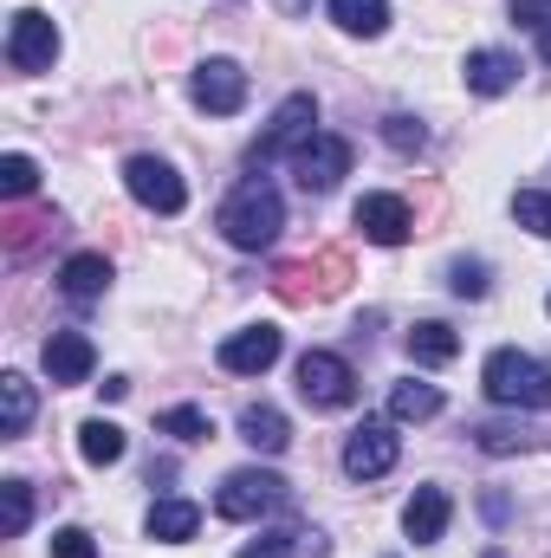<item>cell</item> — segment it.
<instances>
[{
  "label": "cell",
  "instance_id": "cell-6",
  "mask_svg": "<svg viewBox=\"0 0 551 558\" xmlns=\"http://www.w3.org/2000/svg\"><path fill=\"white\" fill-rule=\"evenodd\" d=\"M396 454H403V435L377 416L357 422V428L344 435V474H351V481H383V474L396 468Z\"/></svg>",
  "mask_w": 551,
  "mask_h": 558
},
{
  "label": "cell",
  "instance_id": "cell-23",
  "mask_svg": "<svg viewBox=\"0 0 551 558\" xmlns=\"http://www.w3.org/2000/svg\"><path fill=\"white\" fill-rule=\"evenodd\" d=\"M467 435H474V448H487V454H526V448H539V435H532L526 422H474Z\"/></svg>",
  "mask_w": 551,
  "mask_h": 558
},
{
  "label": "cell",
  "instance_id": "cell-35",
  "mask_svg": "<svg viewBox=\"0 0 551 558\" xmlns=\"http://www.w3.org/2000/svg\"><path fill=\"white\" fill-rule=\"evenodd\" d=\"M305 7H311V0H279V13H305Z\"/></svg>",
  "mask_w": 551,
  "mask_h": 558
},
{
  "label": "cell",
  "instance_id": "cell-29",
  "mask_svg": "<svg viewBox=\"0 0 551 558\" xmlns=\"http://www.w3.org/2000/svg\"><path fill=\"white\" fill-rule=\"evenodd\" d=\"M285 553H305V533H292V526H273V533H260L254 546H241V558H285Z\"/></svg>",
  "mask_w": 551,
  "mask_h": 558
},
{
  "label": "cell",
  "instance_id": "cell-21",
  "mask_svg": "<svg viewBox=\"0 0 551 558\" xmlns=\"http://www.w3.org/2000/svg\"><path fill=\"white\" fill-rule=\"evenodd\" d=\"M59 286H65L72 299H98V292L111 286V260H105V254H72V260L59 267Z\"/></svg>",
  "mask_w": 551,
  "mask_h": 558
},
{
  "label": "cell",
  "instance_id": "cell-17",
  "mask_svg": "<svg viewBox=\"0 0 551 558\" xmlns=\"http://www.w3.org/2000/svg\"><path fill=\"white\" fill-rule=\"evenodd\" d=\"M241 441H247V448H260V454H285L292 422L279 416L273 403H247V410H241Z\"/></svg>",
  "mask_w": 551,
  "mask_h": 558
},
{
  "label": "cell",
  "instance_id": "cell-11",
  "mask_svg": "<svg viewBox=\"0 0 551 558\" xmlns=\"http://www.w3.org/2000/svg\"><path fill=\"white\" fill-rule=\"evenodd\" d=\"M279 351H285V338H279L273 325H247V331H234L221 344V371L228 377H267L279 364Z\"/></svg>",
  "mask_w": 551,
  "mask_h": 558
},
{
  "label": "cell",
  "instance_id": "cell-15",
  "mask_svg": "<svg viewBox=\"0 0 551 558\" xmlns=\"http://www.w3.org/2000/svg\"><path fill=\"white\" fill-rule=\"evenodd\" d=\"M448 520H454V500L441 487H415V500L403 507V533H409L415 546H434L448 533Z\"/></svg>",
  "mask_w": 551,
  "mask_h": 558
},
{
  "label": "cell",
  "instance_id": "cell-25",
  "mask_svg": "<svg viewBox=\"0 0 551 558\" xmlns=\"http://www.w3.org/2000/svg\"><path fill=\"white\" fill-rule=\"evenodd\" d=\"M33 189H39V162L20 156V149H7V156H0V195H7V202H26Z\"/></svg>",
  "mask_w": 551,
  "mask_h": 558
},
{
  "label": "cell",
  "instance_id": "cell-2",
  "mask_svg": "<svg viewBox=\"0 0 551 558\" xmlns=\"http://www.w3.org/2000/svg\"><path fill=\"white\" fill-rule=\"evenodd\" d=\"M480 390H487L500 410H551V371L539 357L513 351V344L480 364Z\"/></svg>",
  "mask_w": 551,
  "mask_h": 558
},
{
  "label": "cell",
  "instance_id": "cell-32",
  "mask_svg": "<svg viewBox=\"0 0 551 558\" xmlns=\"http://www.w3.org/2000/svg\"><path fill=\"white\" fill-rule=\"evenodd\" d=\"M448 286H454L461 299H480V292H487V267H480V260H461V267L448 274Z\"/></svg>",
  "mask_w": 551,
  "mask_h": 558
},
{
  "label": "cell",
  "instance_id": "cell-22",
  "mask_svg": "<svg viewBox=\"0 0 551 558\" xmlns=\"http://www.w3.org/2000/svg\"><path fill=\"white\" fill-rule=\"evenodd\" d=\"M33 428V384L20 371L0 377V435H26Z\"/></svg>",
  "mask_w": 551,
  "mask_h": 558
},
{
  "label": "cell",
  "instance_id": "cell-34",
  "mask_svg": "<svg viewBox=\"0 0 551 558\" xmlns=\"http://www.w3.org/2000/svg\"><path fill=\"white\" fill-rule=\"evenodd\" d=\"M539 59L551 65V26H539Z\"/></svg>",
  "mask_w": 551,
  "mask_h": 558
},
{
  "label": "cell",
  "instance_id": "cell-20",
  "mask_svg": "<svg viewBox=\"0 0 551 558\" xmlns=\"http://www.w3.org/2000/svg\"><path fill=\"white\" fill-rule=\"evenodd\" d=\"M124 448H131V441H124V428H118V422L91 416L85 428H78V454H85L91 468H111V461H124Z\"/></svg>",
  "mask_w": 551,
  "mask_h": 558
},
{
  "label": "cell",
  "instance_id": "cell-5",
  "mask_svg": "<svg viewBox=\"0 0 551 558\" xmlns=\"http://www.w3.org/2000/svg\"><path fill=\"white\" fill-rule=\"evenodd\" d=\"M298 397L311 410H351L357 403V371L338 351H305L298 357Z\"/></svg>",
  "mask_w": 551,
  "mask_h": 558
},
{
  "label": "cell",
  "instance_id": "cell-1",
  "mask_svg": "<svg viewBox=\"0 0 551 558\" xmlns=\"http://www.w3.org/2000/svg\"><path fill=\"white\" fill-rule=\"evenodd\" d=\"M215 228H221L228 247H241V254H267V247L279 241V228H285V202H279V189L267 182V175H247V182L221 202Z\"/></svg>",
  "mask_w": 551,
  "mask_h": 558
},
{
  "label": "cell",
  "instance_id": "cell-14",
  "mask_svg": "<svg viewBox=\"0 0 551 558\" xmlns=\"http://www.w3.org/2000/svg\"><path fill=\"white\" fill-rule=\"evenodd\" d=\"M461 78H467V92L500 98V92H513V85H519V59H513V52H500V46H480V52H467Z\"/></svg>",
  "mask_w": 551,
  "mask_h": 558
},
{
  "label": "cell",
  "instance_id": "cell-3",
  "mask_svg": "<svg viewBox=\"0 0 551 558\" xmlns=\"http://www.w3.org/2000/svg\"><path fill=\"white\" fill-rule=\"evenodd\" d=\"M292 500V487L279 481L273 468H234L228 481H221V494H215V513L221 520H267Z\"/></svg>",
  "mask_w": 551,
  "mask_h": 558
},
{
  "label": "cell",
  "instance_id": "cell-8",
  "mask_svg": "<svg viewBox=\"0 0 551 558\" xmlns=\"http://www.w3.org/2000/svg\"><path fill=\"white\" fill-rule=\"evenodd\" d=\"M124 189H131V202H143L149 215H182L188 208V189H182V175L162 156H131L124 162Z\"/></svg>",
  "mask_w": 551,
  "mask_h": 558
},
{
  "label": "cell",
  "instance_id": "cell-24",
  "mask_svg": "<svg viewBox=\"0 0 551 558\" xmlns=\"http://www.w3.org/2000/svg\"><path fill=\"white\" fill-rule=\"evenodd\" d=\"M331 20L357 39H377L390 26V0H331Z\"/></svg>",
  "mask_w": 551,
  "mask_h": 558
},
{
  "label": "cell",
  "instance_id": "cell-9",
  "mask_svg": "<svg viewBox=\"0 0 551 558\" xmlns=\"http://www.w3.org/2000/svg\"><path fill=\"white\" fill-rule=\"evenodd\" d=\"M351 156H357V149L344 137H325V131H318V137L292 156V175H298L305 195H325V189H338V182L351 175Z\"/></svg>",
  "mask_w": 551,
  "mask_h": 558
},
{
  "label": "cell",
  "instance_id": "cell-16",
  "mask_svg": "<svg viewBox=\"0 0 551 558\" xmlns=\"http://www.w3.org/2000/svg\"><path fill=\"white\" fill-rule=\"evenodd\" d=\"M143 526H149V539H162V546H188V539L201 533V507H195V500H156Z\"/></svg>",
  "mask_w": 551,
  "mask_h": 558
},
{
  "label": "cell",
  "instance_id": "cell-33",
  "mask_svg": "<svg viewBox=\"0 0 551 558\" xmlns=\"http://www.w3.org/2000/svg\"><path fill=\"white\" fill-rule=\"evenodd\" d=\"M513 20L519 26H551V0H513Z\"/></svg>",
  "mask_w": 551,
  "mask_h": 558
},
{
  "label": "cell",
  "instance_id": "cell-30",
  "mask_svg": "<svg viewBox=\"0 0 551 558\" xmlns=\"http://www.w3.org/2000/svg\"><path fill=\"white\" fill-rule=\"evenodd\" d=\"M383 143H390V149H403V156H415V149L428 143V131H421L415 118H383Z\"/></svg>",
  "mask_w": 551,
  "mask_h": 558
},
{
  "label": "cell",
  "instance_id": "cell-36",
  "mask_svg": "<svg viewBox=\"0 0 551 558\" xmlns=\"http://www.w3.org/2000/svg\"><path fill=\"white\" fill-rule=\"evenodd\" d=\"M546 312H551V299H546Z\"/></svg>",
  "mask_w": 551,
  "mask_h": 558
},
{
  "label": "cell",
  "instance_id": "cell-31",
  "mask_svg": "<svg viewBox=\"0 0 551 558\" xmlns=\"http://www.w3.org/2000/svg\"><path fill=\"white\" fill-rule=\"evenodd\" d=\"M52 558H98V546H91L85 526H59L52 533Z\"/></svg>",
  "mask_w": 551,
  "mask_h": 558
},
{
  "label": "cell",
  "instance_id": "cell-12",
  "mask_svg": "<svg viewBox=\"0 0 551 558\" xmlns=\"http://www.w3.org/2000/svg\"><path fill=\"white\" fill-rule=\"evenodd\" d=\"M357 228H364V241H377V247H403L415 228L409 202L403 195H364L357 202Z\"/></svg>",
  "mask_w": 551,
  "mask_h": 558
},
{
  "label": "cell",
  "instance_id": "cell-28",
  "mask_svg": "<svg viewBox=\"0 0 551 558\" xmlns=\"http://www.w3.org/2000/svg\"><path fill=\"white\" fill-rule=\"evenodd\" d=\"M513 215H519V228H532V234H546V241H551V195H546V189L513 195Z\"/></svg>",
  "mask_w": 551,
  "mask_h": 558
},
{
  "label": "cell",
  "instance_id": "cell-13",
  "mask_svg": "<svg viewBox=\"0 0 551 558\" xmlns=\"http://www.w3.org/2000/svg\"><path fill=\"white\" fill-rule=\"evenodd\" d=\"M39 364H46V377H52V384H85V377L98 371V351H91V338H85V331H52V338H46V351H39Z\"/></svg>",
  "mask_w": 551,
  "mask_h": 558
},
{
  "label": "cell",
  "instance_id": "cell-26",
  "mask_svg": "<svg viewBox=\"0 0 551 558\" xmlns=\"http://www.w3.org/2000/svg\"><path fill=\"white\" fill-rule=\"evenodd\" d=\"M156 428H162V435H175V441H208V435H215L208 410H195V403H182V410H162V416H156Z\"/></svg>",
  "mask_w": 551,
  "mask_h": 558
},
{
  "label": "cell",
  "instance_id": "cell-19",
  "mask_svg": "<svg viewBox=\"0 0 551 558\" xmlns=\"http://www.w3.org/2000/svg\"><path fill=\"white\" fill-rule=\"evenodd\" d=\"M428 416H441V390L421 384V377H403L390 390V422H428Z\"/></svg>",
  "mask_w": 551,
  "mask_h": 558
},
{
  "label": "cell",
  "instance_id": "cell-27",
  "mask_svg": "<svg viewBox=\"0 0 551 558\" xmlns=\"http://www.w3.org/2000/svg\"><path fill=\"white\" fill-rule=\"evenodd\" d=\"M0 500H7V539H20L26 520H33V487L26 481H0Z\"/></svg>",
  "mask_w": 551,
  "mask_h": 558
},
{
  "label": "cell",
  "instance_id": "cell-4",
  "mask_svg": "<svg viewBox=\"0 0 551 558\" xmlns=\"http://www.w3.org/2000/svg\"><path fill=\"white\" fill-rule=\"evenodd\" d=\"M311 124H318V98H311V92H292V98L273 111V124L260 131V143L247 149V162H254V169H267V162H279V156H298L305 143L318 137Z\"/></svg>",
  "mask_w": 551,
  "mask_h": 558
},
{
  "label": "cell",
  "instance_id": "cell-7",
  "mask_svg": "<svg viewBox=\"0 0 551 558\" xmlns=\"http://www.w3.org/2000/svg\"><path fill=\"white\" fill-rule=\"evenodd\" d=\"M52 59H59V26L39 7H20L7 26V65L13 72H52Z\"/></svg>",
  "mask_w": 551,
  "mask_h": 558
},
{
  "label": "cell",
  "instance_id": "cell-18",
  "mask_svg": "<svg viewBox=\"0 0 551 558\" xmlns=\"http://www.w3.org/2000/svg\"><path fill=\"white\" fill-rule=\"evenodd\" d=\"M403 344H409L415 364H454V357H461V338H454L441 318H421V325H409V338H403Z\"/></svg>",
  "mask_w": 551,
  "mask_h": 558
},
{
  "label": "cell",
  "instance_id": "cell-10",
  "mask_svg": "<svg viewBox=\"0 0 551 558\" xmlns=\"http://www.w3.org/2000/svg\"><path fill=\"white\" fill-rule=\"evenodd\" d=\"M188 98H195L208 118H234V111L247 105V72H241L234 59H208V65H195Z\"/></svg>",
  "mask_w": 551,
  "mask_h": 558
}]
</instances>
